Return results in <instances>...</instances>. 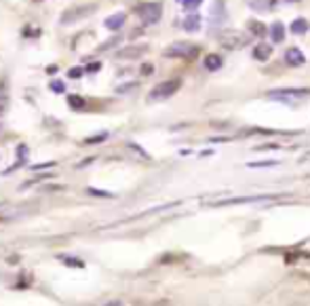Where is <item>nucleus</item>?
Wrapping results in <instances>:
<instances>
[{
  "mask_svg": "<svg viewBox=\"0 0 310 306\" xmlns=\"http://www.w3.org/2000/svg\"><path fill=\"white\" fill-rule=\"evenodd\" d=\"M135 13L140 15V19L144 26H154L161 21L163 17V5L161 3H144V5H137Z\"/></svg>",
  "mask_w": 310,
  "mask_h": 306,
  "instance_id": "f257e3e1",
  "label": "nucleus"
},
{
  "mask_svg": "<svg viewBox=\"0 0 310 306\" xmlns=\"http://www.w3.org/2000/svg\"><path fill=\"white\" fill-rule=\"evenodd\" d=\"M219 42L226 49H243L249 45V34L238 32V30H224L219 34Z\"/></svg>",
  "mask_w": 310,
  "mask_h": 306,
  "instance_id": "f03ea898",
  "label": "nucleus"
},
{
  "mask_svg": "<svg viewBox=\"0 0 310 306\" xmlns=\"http://www.w3.org/2000/svg\"><path fill=\"white\" fill-rule=\"evenodd\" d=\"M201 47L192 42H173L169 49H165V57H180V59H192L198 55Z\"/></svg>",
  "mask_w": 310,
  "mask_h": 306,
  "instance_id": "7ed1b4c3",
  "label": "nucleus"
},
{
  "mask_svg": "<svg viewBox=\"0 0 310 306\" xmlns=\"http://www.w3.org/2000/svg\"><path fill=\"white\" fill-rule=\"evenodd\" d=\"M180 89H182V78L165 80V82L157 84V87L150 91V99H167V97H173Z\"/></svg>",
  "mask_w": 310,
  "mask_h": 306,
  "instance_id": "20e7f679",
  "label": "nucleus"
},
{
  "mask_svg": "<svg viewBox=\"0 0 310 306\" xmlns=\"http://www.w3.org/2000/svg\"><path fill=\"white\" fill-rule=\"evenodd\" d=\"M97 11V5H78V7H72V9H68L63 15H61V24L68 26V24H74L78 19H84V17H89L91 13Z\"/></svg>",
  "mask_w": 310,
  "mask_h": 306,
  "instance_id": "39448f33",
  "label": "nucleus"
},
{
  "mask_svg": "<svg viewBox=\"0 0 310 306\" xmlns=\"http://www.w3.org/2000/svg\"><path fill=\"white\" fill-rule=\"evenodd\" d=\"M310 95V89L302 87V89H272L268 91V97L270 99H300V97H308Z\"/></svg>",
  "mask_w": 310,
  "mask_h": 306,
  "instance_id": "423d86ee",
  "label": "nucleus"
},
{
  "mask_svg": "<svg viewBox=\"0 0 310 306\" xmlns=\"http://www.w3.org/2000/svg\"><path fill=\"white\" fill-rule=\"evenodd\" d=\"M285 63L291 65V68H300V65L306 63V57H304V53L298 47H291V49H287V53H285Z\"/></svg>",
  "mask_w": 310,
  "mask_h": 306,
  "instance_id": "0eeeda50",
  "label": "nucleus"
},
{
  "mask_svg": "<svg viewBox=\"0 0 310 306\" xmlns=\"http://www.w3.org/2000/svg\"><path fill=\"white\" fill-rule=\"evenodd\" d=\"M224 19H226V3H224V0H213V5H211V24L217 26Z\"/></svg>",
  "mask_w": 310,
  "mask_h": 306,
  "instance_id": "6e6552de",
  "label": "nucleus"
},
{
  "mask_svg": "<svg viewBox=\"0 0 310 306\" xmlns=\"http://www.w3.org/2000/svg\"><path fill=\"white\" fill-rule=\"evenodd\" d=\"M148 51L146 45H133V47H127V49H120L118 51V57L123 59H131V57H142L144 53Z\"/></svg>",
  "mask_w": 310,
  "mask_h": 306,
  "instance_id": "1a4fd4ad",
  "label": "nucleus"
},
{
  "mask_svg": "<svg viewBox=\"0 0 310 306\" xmlns=\"http://www.w3.org/2000/svg\"><path fill=\"white\" fill-rule=\"evenodd\" d=\"M125 21H127V15L125 13H114V15H110V17H106V28L108 30H112V32H116V30H120L125 26Z\"/></svg>",
  "mask_w": 310,
  "mask_h": 306,
  "instance_id": "9d476101",
  "label": "nucleus"
},
{
  "mask_svg": "<svg viewBox=\"0 0 310 306\" xmlns=\"http://www.w3.org/2000/svg\"><path fill=\"white\" fill-rule=\"evenodd\" d=\"M182 28H184L186 32H196V30H201V15H198V13H188L186 19L182 21Z\"/></svg>",
  "mask_w": 310,
  "mask_h": 306,
  "instance_id": "9b49d317",
  "label": "nucleus"
},
{
  "mask_svg": "<svg viewBox=\"0 0 310 306\" xmlns=\"http://www.w3.org/2000/svg\"><path fill=\"white\" fill-rule=\"evenodd\" d=\"M270 55H272V47H270V45L260 42V45L253 47V57H255L257 61H266V59H270Z\"/></svg>",
  "mask_w": 310,
  "mask_h": 306,
  "instance_id": "f8f14e48",
  "label": "nucleus"
},
{
  "mask_svg": "<svg viewBox=\"0 0 310 306\" xmlns=\"http://www.w3.org/2000/svg\"><path fill=\"white\" fill-rule=\"evenodd\" d=\"M249 7L253 11H272L274 7H277V0H249Z\"/></svg>",
  "mask_w": 310,
  "mask_h": 306,
  "instance_id": "ddd939ff",
  "label": "nucleus"
},
{
  "mask_svg": "<svg viewBox=\"0 0 310 306\" xmlns=\"http://www.w3.org/2000/svg\"><path fill=\"white\" fill-rule=\"evenodd\" d=\"M268 32H270V36H272V42H283L285 40V26L281 21L272 24Z\"/></svg>",
  "mask_w": 310,
  "mask_h": 306,
  "instance_id": "4468645a",
  "label": "nucleus"
},
{
  "mask_svg": "<svg viewBox=\"0 0 310 306\" xmlns=\"http://www.w3.org/2000/svg\"><path fill=\"white\" fill-rule=\"evenodd\" d=\"M205 70H209V72H215V70H219L222 68V57L219 55H213V53H209L205 57Z\"/></svg>",
  "mask_w": 310,
  "mask_h": 306,
  "instance_id": "2eb2a0df",
  "label": "nucleus"
},
{
  "mask_svg": "<svg viewBox=\"0 0 310 306\" xmlns=\"http://www.w3.org/2000/svg\"><path fill=\"white\" fill-rule=\"evenodd\" d=\"M247 30H251L253 36H264V34L268 32V28L262 21H257V19H249L247 21Z\"/></svg>",
  "mask_w": 310,
  "mask_h": 306,
  "instance_id": "dca6fc26",
  "label": "nucleus"
},
{
  "mask_svg": "<svg viewBox=\"0 0 310 306\" xmlns=\"http://www.w3.org/2000/svg\"><path fill=\"white\" fill-rule=\"evenodd\" d=\"M308 30H310V24L304 17H298V19H294V24H291V32L294 34H306Z\"/></svg>",
  "mask_w": 310,
  "mask_h": 306,
  "instance_id": "f3484780",
  "label": "nucleus"
},
{
  "mask_svg": "<svg viewBox=\"0 0 310 306\" xmlns=\"http://www.w3.org/2000/svg\"><path fill=\"white\" fill-rule=\"evenodd\" d=\"M68 104H70V108H74V110H82L84 106H87V101H84L80 95H70L68 97Z\"/></svg>",
  "mask_w": 310,
  "mask_h": 306,
  "instance_id": "a211bd4d",
  "label": "nucleus"
},
{
  "mask_svg": "<svg viewBox=\"0 0 310 306\" xmlns=\"http://www.w3.org/2000/svg\"><path fill=\"white\" fill-rule=\"evenodd\" d=\"M178 3H182L186 11H194V9H198V7H201L203 0H178Z\"/></svg>",
  "mask_w": 310,
  "mask_h": 306,
  "instance_id": "6ab92c4d",
  "label": "nucleus"
},
{
  "mask_svg": "<svg viewBox=\"0 0 310 306\" xmlns=\"http://www.w3.org/2000/svg\"><path fill=\"white\" fill-rule=\"evenodd\" d=\"M49 89L55 91V93H63V91H65V84H63L61 80H51V82H49Z\"/></svg>",
  "mask_w": 310,
  "mask_h": 306,
  "instance_id": "aec40b11",
  "label": "nucleus"
},
{
  "mask_svg": "<svg viewBox=\"0 0 310 306\" xmlns=\"http://www.w3.org/2000/svg\"><path fill=\"white\" fill-rule=\"evenodd\" d=\"M68 76H70V78H78V76H82V70H80V68H72V70L68 72Z\"/></svg>",
  "mask_w": 310,
  "mask_h": 306,
  "instance_id": "412c9836",
  "label": "nucleus"
},
{
  "mask_svg": "<svg viewBox=\"0 0 310 306\" xmlns=\"http://www.w3.org/2000/svg\"><path fill=\"white\" fill-rule=\"evenodd\" d=\"M118 42V38H112V40H108V42H103L101 47H99V51H106V49H110L112 45H116Z\"/></svg>",
  "mask_w": 310,
  "mask_h": 306,
  "instance_id": "4be33fe9",
  "label": "nucleus"
},
{
  "mask_svg": "<svg viewBox=\"0 0 310 306\" xmlns=\"http://www.w3.org/2000/svg\"><path fill=\"white\" fill-rule=\"evenodd\" d=\"M277 163L274 161H266V163H253V165H249V167H274Z\"/></svg>",
  "mask_w": 310,
  "mask_h": 306,
  "instance_id": "5701e85b",
  "label": "nucleus"
},
{
  "mask_svg": "<svg viewBox=\"0 0 310 306\" xmlns=\"http://www.w3.org/2000/svg\"><path fill=\"white\" fill-rule=\"evenodd\" d=\"M99 68H101V63H99V61H93V63H91V65L87 68V72H97Z\"/></svg>",
  "mask_w": 310,
  "mask_h": 306,
  "instance_id": "b1692460",
  "label": "nucleus"
},
{
  "mask_svg": "<svg viewBox=\"0 0 310 306\" xmlns=\"http://www.w3.org/2000/svg\"><path fill=\"white\" fill-rule=\"evenodd\" d=\"M91 194H95V196H112L110 192H101V190H89Z\"/></svg>",
  "mask_w": 310,
  "mask_h": 306,
  "instance_id": "393cba45",
  "label": "nucleus"
},
{
  "mask_svg": "<svg viewBox=\"0 0 310 306\" xmlns=\"http://www.w3.org/2000/svg\"><path fill=\"white\" fill-rule=\"evenodd\" d=\"M142 72H144V74H150V72H152V65H144Z\"/></svg>",
  "mask_w": 310,
  "mask_h": 306,
  "instance_id": "a878e982",
  "label": "nucleus"
},
{
  "mask_svg": "<svg viewBox=\"0 0 310 306\" xmlns=\"http://www.w3.org/2000/svg\"><path fill=\"white\" fill-rule=\"evenodd\" d=\"M285 3H298V0H285Z\"/></svg>",
  "mask_w": 310,
  "mask_h": 306,
  "instance_id": "bb28decb",
  "label": "nucleus"
}]
</instances>
